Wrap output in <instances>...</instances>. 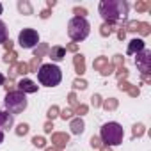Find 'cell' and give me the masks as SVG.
<instances>
[{
    "instance_id": "55",
    "label": "cell",
    "mask_w": 151,
    "mask_h": 151,
    "mask_svg": "<svg viewBox=\"0 0 151 151\" xmlns=\"http://www.w3.org/2000/svg\"><path fill=\"white\" fill-rule=\"evenodd\" d=\"M2 11H4V6H2V4H0V14H2Z\"/></svg>"
},
{
    "instance_id": "12",
    "label": "cell",
    "mask_w": 151,
    "mask_h": 151,
    "mask_svg": "<svg viewBox=\"0 0 151 151\" xmlns=\"http://www.w3.org/2000/svg\"><path fill=\"white\" fill-rule=\"evenodd\" d=\"M73 66H75V73L82 77V75L86 73V57H84L82 53H75V57H73Z\"/></svg>"
},
{
    "instance_id": "29",
    "label": "cell",
    "mask_w": 151,
    "mask_h": 151,
    "mask_svg": "<svg viewBox=\"0 0 151 151\" xmlns=\"http://www.w3.org/2000/svg\"><path fill=\"white\" fill-rule=\"evenodd\" d=\"M14 68H16V75H27L29 73V64L27 62H16Z\"/></svg>"
},
{
    "instance_id": "4",
    "label": "cell",
    "mask_w": 151,
    "mask_h": 151,
    "mask_svg": "<svg viewBox=\"0 0 151 151\" xmlns=\"http://www.w3.org/2000/svg\"><path fill=\"white\" fill-rule=\"evenodd\" d=\"M91 32V25L86 18H71L68 23V36L73 41H84Z\"/></svg>"
},
{
    "instance_id": "34",
    "label": "cell",
    "mask_w": 151,
    "mask_h": 151,
    "mask_svg": "<svg viewBox=\"0 0 151 151\" xmlns=\"http://www.w3.org/2000/svg\"><path fill=\"white\" fill-rule=\"evenodd\" d=\"M73 116H75L73 109H64V110H60V114H59V117H62L64 121H71Z\"/></svg>"
},
{
    "instance_id": "6",
    "label": "cell",
    "mask_w": 151,
    "mask_h": 151,
    "mask_svg": "<svg viewBox=\"0 0 151 151\" xmlns=\"http://www.w3.org/2000/svg\"><path fill=\"white\" fill-rule=\"evenodd\" d=\"M18 43H20V46L25 48V50L36 48L37 43H39V34H37L34 29H23V30L18 34Z\"/></svg>"
},
{
    "instance_id": "35",
    "label": "cell",
    "mask_w": 151,
    "mask_h": 151,
    "mask_svg": "<svg viewBox=\"0 0 151 151\" xmlns=\"http://www.w3.org/2000/svg\"><path fill=\"white\" fill-rule=\"evenodd\" d=\"M68 103L73 107V110L77 109V105H78V98H77V93H75V91H71V93L68 94Z\"/></svg>"
},
{
    "instance_id": "27",
    "label": "cell",
    "mask_w": 151,
    "mask_h": 151,
    "mask_svg": "<svg viewBox=\"0 0 151 151\" xmlns=\"http://www.w3.org/2000/svg\"><path fill=\"white\" fill-rule=\"evenodd\" d=\"M32 146H36V147H46V139L43 137V135H34L32 137Z\"/></svg>"
},
{
    "instance_id": "31",
    "label": "cell",
    "mask_w": 151,
    "mask_h": 151,
    "mask_svg": "<svg viewBox=\"0 0 151 151\" xmlns=\"http://www.w3.org/2000/svg\"><path fill=\"white\" fill-rule=\"evenodd\" d=\"M7 41V27H6V23L0 20V45H4Z\"/></svg>"
},
{
    "instance_id": "40",
    "label": "cell",
    "mask_w": 151,
    "mask_h": 151,
    "mask_svg": "<svg viewBox=\"0 0 151 151\" xmlns=\"http://www.w3.org/2000/svg\"><path fill=\"white\" fill-rule=\"evenodd\" d=\"M114 69H116V68H114V66L109 62V64H107V66H105V68H103L100 73H101V77H109V75H112V73H114Z\"/></svg>"
},
{
    "instance_id": "18",
    "label": "cell",
    "mask_w": 151,
    "mask_h": 151,
    "mask_svg": "<svg viewBox=\"0 0 151 151\" xmlns=\"http://www.w3.org/2000/svg\"><path fill=\"white\" fill-rule=\"evenodd\" d=\"M48 50H50V48H48V45H46V43H39V45L34 48V57H39V59H43V57L48 53Z\"/></svg>"
},
{
    "instance_id": "22",
    "label": "cell",
    "mask_w": 151,
    "mask_h": 151,
    "mask_svg": "<svg viewBox=\"0 0 151 151\" xmlns=\"http://www.w3.org/2000/svg\"><path fill=\"white\" fill-rule=\"evenodd\" d=\"M137 32H139L142 37H146V36H149V34H151V25H149V23H146V22H139Z\"/></svg>"
},
{
    "instance_id": "23",
    "label": "cell",
    "mask_w": 151,
    "mask_h": 151,
    "mask_svg": "<svg viewBox=\"0 0 151 151\" xmlns=\"http://www.w3.org/2000/svg\"><path fill=\"white\" fill-rule=\"evenodd\" d=\"M4 62L6 64H9V66H14L16 62H18V53L13 50V52H6V55H4Z\"/></svg>"
},
{
    "instance_id": "47",
    "label": "cell",
    "mask_w": 151,
    "mask_h": 151,
    "mask_svg": "<svg viewBox=\"0 0 151 151\" xmlns=\"http://www.w3.org/2000/svg\"><path fill=\"white\" fill-rule=\"evenodd\" d=\"M4 48H6V52H13V48H14V43H13L11 39H7V41L4 43Z\"/></svg>"
},
{
    "instance_id": "37",
    "label": "cell",
    "mask_w": 151,
    "mask_h": 151,
    "mask_svg": "<svg viewBox=\"0 0 151 151\" xmlns=\"http://www.w3.org/2000/svg\"><path fill=\"white\" fill-rule=\"evenodd\" d=\"M2 87H4L7 93H13V91H14V87H16V82H14V80H11V78H7V80L4 82V86H2Z\"/></svg>"
},
{
    "instance_id": "16",
    "label": "cell",
    "mask_w": 151,
    "mask_h": 151,
    "mask_svg": "<svg viewBox=\"0 0 151 151\" xmlns=\"http://www.w3.org/2000/svg\"><path fill=\"white\" fill-rule=\"evenodd\" d=\"M101 107H103L107 112H112V110H116V109L119 107V101H117L116 98H109V100H103V101H101Z\"/></svg>"
},
{
    "instance_id": "43",
    "label": "cell",
    "mask_w": 151,
    "mask_h": 151,
    "mask_svg": "<svg viewBox=\"0 0 151 151\" xmlns=\"http://www.w3.org/2000/svg\"><path fill=\"white\" fill-rule=\"evenodd\" d=\"M128 94H130V96H132V98H137V96H139V94H140V89H139V87H137V86H132V87H130V89H128Z\"/></svg>"
},
{
    "instance_id": "1",
    "label": "cell",
    "mask_w": 151,
    "mask_h": 151,
    "mask_svg": "<svg viewBox=\"0 0 151 151\" xmlns=\"http://www.w3.org/2000/svg\"><path fill=\"white\" fill-rule=\"evenodd\" d=\"M128 9H130V6L124 0H101L100 2V14L105 20V23L116 25V22L119 18L126 20Z\"/></svg>"
},
{
    "instance_id": "11",
    "label": "cell",
    "mask_w": 151,
    "mask_h": 151,
    "mask_svg": "<svg viewBox=\"0 0 151 151\" xmlns=\"http://www.w3.org/2000/svg\"><path fill=\"white\" fill-rule=\"evenodd\" d=\"M69 128H71V133L73 135H82L84 130H86V123L82 117H73L69 121Z\"/></svg>"
},
{
    "instance_id": "33",
    "label": "cell",
    "mask_w": 151,
    "mask_h": 151,
    "mask_svg": "<svg viewBox=\"0 0 151 151\" xmlns=\"http://www.w3.org/2000/svg\"><path fill=\"white\" fill-rule=\"evenodd\" d=\"M114 73H116L117 80H126V78H128V73H130V71H128V69L123 66V68H117V71H114Z\"/></svg>"
},
{
    "instance_id": "26",
    "label": "cell",
    "mask_w": 151,
    "mask_h": 151,
    "mask_svg": "<svg viewBox=\"0 0 151 151\" xmlns=\"http://www.w3.org/2000/svg\"><path fill=\"white\" fill-rule=\"evenodd\" d=\"M29 130H30V126H29L27 123H20V124L16 126V130H14V132H16V135H18V137H25V135L29 133Z\"/></svg>"
},
{
    "instance_id": "21",
    "label": "cell",
    "mask_w": 151,
    "mask_h": 151,
    "mask_svg": "<svg viewBox=\"0 0 151 151\" xmlns=\"http://www.w3.org/2000/svg\"><path fill=\"white\" fill-rule=\"evenodd\" d=\"M114 29H116V25H112V23H103V25L100 27V36H101V37H109V36L114 32Z\"/></svg>"
},
{
    "instance_id": "51",
    "label": "cell",
    "mask_w": 151,
    "mask_h": 151,
    "mask_svg": "<svg viewBox=\"0 0 151 151\" xmlns=\"http://www.w3.org/2000/svg\"><path fill=\"white\" fill-rule=\"evenodd\" d=\"M100 151H112V147H110V146H105V144H103V146L100 147Z\"/></svg>"
},
{
    "instance_id": "25",
    "label": "cell",
    "mask_w": 151,
    "mask_h": 151,
    "mask_svg": "<svg viewBox=\"0 0 151 151\" xmlns=\"http://www.w3.org/2000/svg\"><path fill=\"white\" fill-rule=\"evenodd\" d=\"M59 114H60V109L57 105H52L48 109V112H46V117H48V121H53L55 117H59Z\"/></svg>"
},
{
    "instance_id": "52",
    "label": "cell",
    "mask_w": 151,
    "mask_h": 151,
    "mask_svg": "<svg viewBox=\"0 0 151 151\" xmlns=\"http://www.w3.org/2000/svg\"><path fill=\"white\" fill-rule=\"evenodd\" d=\"M45 151H60V149H57V147L52 146V147H45Z\"/></svg>"
},
{
    "instance_id": "15",
    "label": "cell",
    "mask_w": 151,
    "mask_h": 151,
    "mask_svg": "<svg viewBox=\"0 0 151 151\" xmlns=\"http://www.w3.org/2000/svg\"><path fill=\"white\" fill-rule=\"evenodd\" d=\"M18 11L22 13V14H25V16H30V14H34V9H32V4L29 2V0H18Z\"/></svg>"
},
{
    "instance_id": "19",
    "label": "cell",
    "mask_w": 151,
    "mask_h": 151,
    "mask_svg": "<svg viewBox=\"0 0 151 151\" xmlns=\"http://www.w3.org/2000/svg\"><path fill=\"white\" fill-rule=\"evenodd\" d=\"M144 133H146V126H144L142 123L133 124V128H132V139H139V137H142Z\"/></svg>"
},
{
    "instance_id": "24",
    "label": "cell",
    "mask_w": 151,
    "mask_h": 151,
    "mask_svg": "<svg viewBox=\"0 0 151 151\" xmlns=\"http://www.w3.org/2000/svg\"><path fill=\"white\" fill-rule=\"evenodd\" d=\"M41 68V59L39 57H32L29 62V73H37V69Z\"/></svg>"
},
{
    "instance_id": "13",
    "label": "cell",
    "mask_w": 151,
    "mask_h": 151,
    "mask_svg": "<svg viewBox=\"0 0 151 151\" xmlns=\"http://www.w3.org/2000/svg\"><path fill=\"white\" fill-rule=\"evenodd\" d=\"M144 48H146V46H144V41L135 37V39H132V41L128 43V50H126V53H128V55H137V53H140Z\"/></svg>"
},
{
    "instance_id": "54",
    "label": "cell",
    "mask_w": 151,
    "mask_h": 151,
    "mask_svg": "<svg viewBox=\"0 0 151 151\" xmlns=\"http://www.w3.org/2000/svg\"><path fill=\"white\" fill-rule=\"evenodd\" d=\"M2 142H4V132L0 130V144H2Z\"/></svg>"
},
{
    "instance_id": "28",
    "label": "cell",
    "mask_w": 151,
    "mask_h": 151,
    "mask_svg": "<svg viewBox=\"0 0 151 151\" xmlns=\"http://www.w3.org/2000/svg\"><path fill=\"white\" fill-rule=\"evenodd\" d=\"M73 89H75V91H77V89L86 91V89H87V80H84V78H75V80H73Z\"/></svg>"
},
{
    "instance_id": "14",
    "label": "cell",
    "mask_w": 151,
    "mask_h": 151,
    "mask_svg": "<svg viewBox=\"0 0 151 151\" xmlns=\"http://www.w3.org/2000/svg\"><path fill=\"white\" fill-rule=\"evenodd\" d=\"M48 57L52 59V60H55V62H59V60H62L64 57H66V50H64V46H52L50 50H48Z\"/></svg>"
},
{
    "instance_id": "32",
    "label": "cell",
    "mask_w": 151,
    "mask_h": 151,
    "mask_svg": "<svg viewBox=\"0 0 151 151\" xmlns=\"http://www.w3.org/2000/svg\"><path fill=\"white\" fill-rule=\"evenodd\" d=\"M110 64H112L114 68H116V66H117V68H123V66H124V57H123L121 53H116V55L112 57V62H110Z\"/></svg>"
},
{
    "instance_id": "41",
    "label": "cell",
    "mask_w": 151,
    "mask_h": 151,
    "mask_svg": "<svg viewBox=\"0 0 151 151\" xmlns=\"http://www.w3.org/2000/svg\"><path fill=\"white\" fill-rule=\"evenodd\" d=\"M132 86H133V84H130L128 80H119V82H117V87H119V91H126V93H128V89H130Z\"/></svg>"
},
{
    "instance_id": "50",
    "label": "cell",
    "mask_w": 151,
    "mask_h": 151,
    "mask_svg": "<svg viewBox=\"0 0 151 151\" xmlns=\"http://www.w3.org/2000/svg\"><path fill=\"white\" fill-rule=\"evenodd\" d=\"M142 80L146 84H151V75H142Z\"/></svg>"
},
{
    "instance_id": "3",
    "label": "cell",
    "mask_w": 151,
    "mask_h": 151,
    "mask_svg": "<svg viewBox=\"0 0 151 151\" xmlns=\"http://www.w3.org/2000/svg\"><path fill=\"white\" fill-rule=\"evenodd\" d=\"M37 78H39L41 86H45V87H55L62 80V71L55 64H41V68L37 69Z\"/></svg>"
},
{
    "instance_id": "46",
    "label": "cell",
    "mask_w": 151,
    "mask_h": 151,
    "mask_svg": "<svg viewBox=\"0 0 151 151\" xmlns=\"http://www.w3.org/2000/svg\"><path fill=\"white\" fill-rule=\"evenodd\" d=\"M50 16H52V11H50V9H43V11L39 13V18H41V20H48Z\"/></svg>"
},
{
    "instance_id": "39",
    "label": "cell",
    "mask_w": 151,
    "mask_h": 151,
    "mask_svg": "<svg viewBox=\"0 0 151 151\" xmlns=\"http://www.w3.org/2000/svg\"><path fill=\"white\" fill-rule=\"evenodd\" d=\"M73 13L77 14V18H86V16H87V9H86V7H78V6L73 7Z\"/></svg>"
},
{
    "instance_id": "48",
    "label": "cell",
    "mask_w": 151,
    "mask_h": 151,
    "mask_svg": "<svg viewBox=\"0 0 151 151\" xmlns=\"http://www.w3.org/2000/svg\"><path fill=\"white\" fill-rule=\"evenodd\" d=\"M14 77H16V68H14V66H9V77H7V78L14 80Z\"/></svg>"
},
{
    "instance_id": "10",
    "label": "cell",
    "mask_w": 151,
    "mask_h": 151,
    "mask_svg": "<svg viewBox=\"0 0 151 151\" xmlns=\"http://www.w3.org/2000/svg\"><path fill=\"white\" fill-rule=\"evenodd\" d=\"M14 124V116L9 114V112H4V110H0V130H9L13 128Z\"/></svg>"
},
{
    "instance_id": "44",
    "label": "cell",
    "mask_w": 151,
    "mask_h": 151,
    "mask_svg": "<svg viewBox=\"0 0 151 151\" xmlns=\"http://www.w3.org/2000/svg\"><path fill=\"white\" fill-rule=\"evenodd\" d=\"M52 130H53V121H46L43 124V132L45 133H52Z\"/></svg>"
},
{
    "instance_id": "42",
    "label": "cell",
    "mask_w": 151,
    "mask_h": 151,
    "mask_svg": "<svg viewBox=\"0 0 151 151\" xmlns=\"http://www.w3.org/2000/svg\"><path fill=\"white\" fill-rule=\"evenodd\" d=\"M64 50L66 52H71V53H78V45L77 43H68Z\"/></svg>"
},
{
    "instance_id": "30",
    "label": "cell",
    "mask_w": 151,
    "mask_h": 151,
    "mask_svg": "<svg viewBox=\"0 0 151 151\" xmlns=\"http://www.w3.org/2000/svg\"><path fill=\"white\" fill-rule=\"evenodd\" d=\"M73 112H75V114H77L78 117H82V116H86V114L89 112V107H87L86 103H78V105H77V109H75Z\"/></svg>"
},
{
    "instance_id": "2",
    "label": "cell",
    "mask_w": 151,
    "mask_h": 151,
    "mask_svg": "<svg viewBox=\"0 0 151 151\" xmlns=\"http://www.w3.org/2000/svg\"><path fill=\"white\" fill-rule=\"evenodd\" d=\"M100 139L101 142H105V146H119L124 139V130L119 123H105L101 126V132H100Z\"/></svg>"
},
{
    "instance_id": "53",
    "label": "cell",
    "mask_w": 151,
    "mask_h": 151,
    "mask_svg": "<svg viewBox=\"0 0 151 151\" xmlns=\"http://www.w3.org/2000/svg\"><path fill=\"white\" fill-rule=\"evenodd\" d=\"M4 82H6V78H4V75L0 73V86H4Z\"/></svg>"
},
{
    "instance_id": "7",
    "label": "cell",
    "mask_w": 151,
    "mask_h": 151,
    "mask_svg": "<svg viewBox=\"0 0 151 151\" xmlns=\"http://www.w3.org/2000/svg\"><path fill=\"white\" fill-rule=\"evenodd\" d=\"M135 64H137L140 75H149V73H151V52L144 48L140 53H137Z\"/></svg>"
},
{
    "instance_id": "5",
    "label": "cell",
    "mask_w": 151,
    "mask_h": 151,
    "mask_svg": "<svg viewBox=\"0 0 151 151\" xmlns=\"http://www.w3.org/2000/svg\"><path fill=\"white\" fill-rule=\"evenodd\" d=\"M4 105H6V109H7L9 114L16 116V114H22V112L27 109L29 101H27V96H25L23 93H20V91H13V93H7V94H6Z\"/></svg>"
},
{
    "instance_id": "17",
    "label": "cell",
    "mask_w": 151,
    "mask_h": 151,
    "mask_svg": "<svg viewBox=\"0 0 151 151\" xmlns=\"http://www.w3.org/2000/svg\"><path fill=\"white\" fill-rule=\"evenodd\" d=\"M107 64H109V59H107L105 55H100V57H96V59L93 60V68H94L96 71H101Z\"/></svg>"
},
{
    "instance_id": "8",
    "label": "cell",
    "mask_w": 151,
    "mask_h": 151,
    "mask_svg": "<svg viewBox=\"0 0 151 151\" xmlns=\"http://www.w3.org/2000/svg\"><path fill=\"white\" fill-rule=\"evenodd\" d=\"M68 142H69V135L66 132H55V133H52V146L53 147H57V149L62 151V147H66Z\"/></svg>"
},
{
    "instance_id": "20",
    "label": "cell",
    "mask_w": 151,
    "mask_h": 151,
    "mask_svg": "<svg viewBox=\"0 0 151 151\" xmlns=\"http://www.w3.org/2000/svg\"><path fill=\"white\" fill-rule=\"evenodd\" d=\"M151 9V2L149 0H139V2H135V11L137 13H146Z\"/></svg>"
},
{
    "instance_id": "38",
    "label": "cell",
    "mask_w": 151,
    "mask_h": 151,
    "mask_svg": "<svg viewBox=\"0 0 151 151\" xmlns=\"http://www.w3.org/2000/svg\"><path fill=\"white\" fill-rule=\"evenodd\" d=\"M101 101H103V100H101L100 94H93V96H91V105H93L94 109H100V107H101Z\"/></svg>"
},
{
    "instance_id": "9",
    "label": "cell",
    "mask_w": 151,
    "mask_h": 151,
    "mask_svg": "<svg viewBox=\"0 0 151 151\" xmlns=\"http://www.w3.org/2000/svg\"><path fill=\"white\" fill-rule=\"evenodd\" d=\"M16 87H18V91L20 93H23V94H32V93H37V87L39 86H36V82H32V80H29V78H22L18 84H16Z\"/></svg>"
},
{
    "instance_id": "45",
    "label": "cell",
    "mask_w": 151,
    "mask_h": 151,
    "mask_svg": "<svg viewBox=\"0 0 151 151\" xmlns=\"http://www.w3.org/2000/svg\"><path fill=\"white\" fill-rule=\"evenodd\" d=\"M117 39H119V41H124V39H126V32H124V27H123V25L117 29Z\"/></svg>"
},
{
    "instance_id": "49",
    "label": "cell",
    "mask_w": 151,
    "mask_h": 151,
    "mask_svg": "<svg viewBox=\"0 0 151 151\" xmlns=\"http://www.w3.org/2000/svg\"><path fill=\"white\" fill-rule=\"evenodd\" d=\"M46 6L52 9V7H55V6H57V2H55V0H46Z\"/></svg>"
},
{
    "instance_id": "36",
    "label": "cell",
    "mask_w": 151,
    "mask_h": 151,
    "mask_svg": "<svg viewBox=\"0 0 151 151\" xmlns=\"http://www.w3.org/2000/svg\"><path fill=\"white\" fill-rule=\"evenodd\" d=\"M89 142H91V147H93V149H100V147L103 146V142H101V139H100V137H96V135H93Z\"/></svg>"
}]
</instances>
